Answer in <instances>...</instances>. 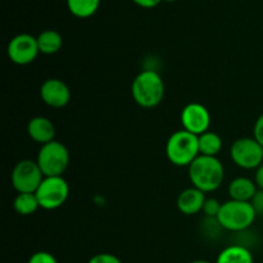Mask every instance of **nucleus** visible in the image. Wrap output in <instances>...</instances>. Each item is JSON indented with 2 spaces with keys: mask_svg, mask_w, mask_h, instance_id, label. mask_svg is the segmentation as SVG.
Returning a JSON list of instances; mask_svg holds the SVG:
<instances>
[{
  "mask_svg": "<svg viewBox=\"0 0 263 263\" xmlns=\"http://www.w3.org/2000/svg\"><path fill=\"white\" fill-rule=\"evenodd\" d=\"M189 179L194 187L212 193L222 185L225 168L217 157L199 156L189 166Z\"/></svg>",
  "mask_w": 263,
  "mask_h": 263,
  "instance_id": "obj_1",
  "label": "nucleus"
},
{
  "mask_svg": "<svg viewBox=\"0 0 263 263\" xmlns=\"http://www.w3.org/2000/svg\"><path fill=\"white\" fill-rule=\"evenodd\" d=\"M164 81L154 69H144L134 79L131 94L136 104L143 108H154L164 98Z\"/></svg>",
  "mask_w": 263,
  "mask_h": 263,
  "instance_id": "obj_2",
  "label": "nucleus"
},
{
  "mask_svg": "<svg viewBox=\"0 0 263 263\" xmlns=\"http://www.w3.org/2000/svg\"><path fill=\"white\" fill-rule=\"evenodd\" d=\"M167 159L177 167H189L199 154L198 136L186 130L172 134L166 143Z\"/></svg>",
  "mask_w": 263,
  "mask_h": 263,
  "instance_id": "obj_3",
  "label": "nucleus"
},
{
  "mask_svg": "<svg viewBox=\"0 0 263 263\" xmlns=\"http://www.w3.org/2000/svg\"><path fill=\"white\" fill-rule=\"evenodd\" d=\"M256 218L257 213L251 202H239V200L230 199L222 203V207L216 220L225 230L240 233V231L248 230L253 225Z\"/></svg>",
  "mask_w": 263,
  "mask_h": 263,
  "instance_id": "obj_4",
  "label": "nucleus"
},
{
  "mask_svg": "<svg viewBox=\"0 0 263 263\" xmlns=\"http://www.w3.org/2000/svg\"><path fill=\"white\" fill-rule=\"evenodd\" d=\"M69 159L71 157L67 146L61 141L53 140L41 145L36 162L45 177L62 176L68 168Z\"/></svg>",
  "mask_w": 263,
  "mask_h": 263,
  "instance_id": "obj_5",
  "label": "nucleus"
},
{
  "mask_svg": "<svg viewBox=\"0 0 263 263\" xmlns=\"http://www.w3.org/2000/svg\"><path fill=\"white\" fill-rule=\"evenodd\" d=\"M35 194L40 203V208L53 211L62 207L67 202L69 195V185L63 179V176L44 177Z\"/></svg>",
  "mask_w": 263,
  "mask_h": 263,
  "instance_id": "obj_6",
  "label": "nucleus"
},
{
  "mask_svg": "<svg viewBox=\"0 0 263 263\" xmlns=\"http://www.w3.org/2000/svg\"><path fill=\"white\" fill-rule=\"evenodd\" d=\"M43 171L37 162L32 159H22L12 171V185L18 194L21 193H36L44 180Z\"/></svg>",
  "mask_w": 263,
  "mask_h": 263,
  "instance_id": "obj_7",
  "label": "nucleus"
},
{
  "mask_svg": "<svg viewBox=\"0 0 263 263\" xmlns=\"http://www.w3.org/2000/svg\"><path fill=\"white\" fill-rule=\"evenodd\" d=\"M230 157L244 170H257L263 163V146L254 138H240L233 143Z\"/></svg>",
  "mask_w": 263,
  "mask_h": 263,
  "instance_id": "obj_8",
  "label": "nucleus"
},
{
  "mask_svg": "<svg viewBox=\"0 0 263 263\" xmlns=\"http://www.w3.org/2000/svg\"><path fill=\"white\" fill-rule=\"evenodd\" d=\"M8 57L10 61L18 66H27L32 63L39 55L37 39L30 33H20L15 35L8 44Z\"/></svg>",
  "mask_w": 263,
  "mask_h": 263,
  "instance_id": "obj_9",
  "label": "nucleus"
},
{
  "mask_svg": "<svg viewBox=\"0 0 263 263\" xmlns=\"http://www.w3.org/2000/svg\"><path fill=\"white\" fill-rule=\"evenodd\" d=\"M182 128L194 135L199 136L202 134L210 131L211 126V115L210 110L200 103H189L181 110Z\"/></svg>",
  "mask_w": 263,
  "mask_h": 263,
  "instance_id": "obj_10",
  "label": "nucleus"
},
{
  "mask_svg": "<svg viewBox=\"0 0 263 263\" xmlns=\"http://www.w3.org/2000/svg\"><path fill=\"white\" fill-rule=\"evenodd\" d=\"M40 97L51 108H63L71 102L68 85L59 79H48L40 87Z\"/></svg>",
  "mask_w": 263,
  "mask_h": 263,
  "instance_id": "obj_11",
  "label": "nucleus"
},
{
  "mask_svg": "<svg viewBox=\"0 0 263 263\" xmlns=\"http://www.w3.org/2000/svg\"><path fill=\"white\" fill-rule=\"evenodd\" d=\"M205 193L197 187H187L182 190L177 197V208L182 215L193 216L202 212L205 202Z\"/></svg>",
  "mask_w": 263,
  "mask_h": 263,
  "instance_id": "obj_12",
  "label": "nucleus"
},
{
  "mask_svg": "<svg viewBox=\"0 0 263 263\" xmlns=\"http://www.w3.org/2000/svg\"><path fill=\"white\" fill-rule=\"evenodd\" d=\"M27 134L35 143L44 145L55 138V127L53 122L46 117H33L28 121L27 125Z\"/></svg>",
  "mask_w": 263,
  "mask_h": 263,
  "instance_id": "obj_13",
  "label": "nucleus"
},
{
  "mask_svg": "<svg viewBox=\"0 0 263 263\" xmlns=\"http://www.w3.org/2000/svg\"><path fill=\"white\" fill-rule=\"evenodd\" d=\"M258 192L254 180L248 177H236L229 184V195L233 200L251 202L256 193Z\"/></svg>",
  "mask_w": 263,
  "mask_h": 263,
  "instance_id": "obj_14",
  "label": "nucleus"
},
{
  "mask_svg": "<svg viewBox=\"0 0 263 263\" xmlns=\"http://www.w3.org/2000/svg\"><path fill=\"white\" fill-rule=\"evenodd\" d=\"M37 45L40 53L51 55V54L58 53L63 46V37L58 31L45 30L37 36Z\"/></svg>",
  "mask_w": 263,
  "mask_h": 263,
  "instance_id": "obj_15",
  "label": "nucleus"
},
{
  "mask_svg": "<svg viewBox=\"0 0 263 263\" xmlns=\"http://www.w3.org/2000/svg\"><path fill=\"white\" fill-rule=\"evenodd\" d=\"M216 263H253V256L247 247H226L217 257Z\"/></svg>",
  "mask_w": 263,
  "mask_h": 263,
  "instance_id": "obj_16",
  "label": "nucleus"
},
{
  "mask_svg": "<svg viewBox=\"0 0 263 263\" xmlns=\"http://www.w3.org/2000/svg\"><path fill=\"white\" fill-rule=\"evenodd\" d=\"M69 13L77 18H90L98 12L102 0H66Z\"/></svg>",
  "mask_w": 263,
  "mask_h": 263,
  "instance_id": "obj_17",
  "label": "nucleus"
},
{
  "mask_svg": "<svg viewBox=\"0 0 263 263\" xmlns=\"http://www.w3.org/2000/svg\"><path fill=\"white\" fill-rule=\"evenodd\" d=\"M198 141H199L200 156L217 157V154L222 149V139L220 138V135L212 133V131H207V133L198 136Z\"/></svg>",
  "mask_w": 263,
  "mask_h": 263,
  "instance_id": "obj_18",
  "label": "nucleus"
},
{
  "mask_svg": "<svg viewBox=\"0 0 263 263\" xmlns=\"http://www.w3.org/2000/svg\"><path fill=\"white\" fill-rule=\"evenodd\" d=\"M13 207L18 215L30 216L40 208V203L35 193H21L15 197Z\"/></svg>",
  "mask_w": 263,
  "mask_h": 263,
  "instance_id": "obj_19",
  "label": "nucleus"
},
{
  "mask_svg": "<svg viewBox=\"0 0 263 263\" xmlns=\"http://www.w3.org/2000/svg\"><path fill=\"white\" fill-rule=\"evenodd\" d=\"M221 207H222V203L218 202L215 198H207L203 205L202 212L204 213L207 218H217L218 213H220Z\"/></svg>",
  "mask_w": 263,
  "mask_h": 263,
  "instance_id": "obj_20",
  "label": "nucleus"
},
{
  "mask_svg": "<svg viewBox=\"0 0 263 263\" xmlns=\"http://www.w3.org/2000/svg\"><path fill=\"white\" fill-rule=\"evenodd\" d=\"M28 263H58L55 257L48 252H36L28 259Z\"/></svg>",
  "mask_w": 263,
  "mask_h": 263,
  "instance_id": "obj_21",
  "label": "nucleus"
},
{
  "mask_svg": "<svg viewBox=\"0 0 263 263\" xmlns=\"http://www.w3.org/2000/svg\"><path fill=\"white\" fill-rule=\"evenodd\" d=\"M87 263H122L118 257H116L115 254L110 253H99L95 254L94 257L90 258V261Z\"/></svg>",
  "mask_w": 263,
  "mask_h": 263,
  "instance_id": "obj_22",
  "label": "nucleus"
},
{
  "mask_svg": "<svg viewBox=\"0 0 263 263\" xmlns=\"http://www.w3.org/2000/svg\"><path fill=\"white\" fill-rule=\"evenodd\" d=\"M253 138L263 146V113L257 118L253 127Z\"/></svg>",
  "mask_w": 263,
  "mask_h": 263,
  "instance_id": "obj_23",
  "label": "nucleus"
},
{
  "mask_svg": "<svg viewBox=\"0 0 263 263\" xmlns=\"http://www.w3.org/2000/svg\"><path fill=\"white\" fill-rule=\"evenodd\" d=\"M251 203L253 205L254 211H256L257 216H263V190L258 189V192L256 193Z\"/></svg>",
  "mask_w": 263,
  "mask_h": 263,
  "instance_id": "obj_24",
  "label": "nucleus"
},
{
  "mask_svg": "<svg viewBox=\"0 0 263 263\" xmlns=\"http://www.w3.org/2000/svg\"><path fill=\"white\" fill-rule=\"evenodd\" d=\"M138 7L144 8V9H152V8H156L162 0H133Z\"/></svg>",
  "mask_w": 263,
  "mask_h": 263,
  "instance_id": "obj_25",
  "label": "nucleus"
},
{
  "mask_svg": "<svg viewBox=\"0 0 263 263\" xmlns=\"http://www.w3.org/2000/svg\"><path fill=\"white\" fill-rule=\"evenodd\" d=\"M254 182L259 190H263V163L256 170L254 174Z\"/></svg>",
  "mask_w": 263,
  "mask_h": 263,
  "instance_id": "obj_26",
  "label": "nucleus"
},
{
  "mask_svg": "<svg viewBox=\"0 0 263 263\" xmlns=\"http://www.w3.org/2000/svg\"><path fill=\"white\" fill-rule=\"evenodd\" d=\"M192 263H211V262L204 261V259H198V261H194V262H192Z\"/></svg>",
  "mask_w": 263,
  "mask_h": 263,
  "instance_id": "obj_27",
  "label": "nucleus"
},
{
  "mask_svg": "<svg viewBox=\"0 0 263 263\" xmlns=\"http://www.w3.org/2000/svg\"><path fill=\"white\" fill-rule=\"evenodd\" d=\"M162 2H167V3H172V2H176V0H162Z\"/></svg>",
  "mask_w": 263,
  "mask_h": 263,
  "instance_id": "obj_28",
  "label": "nucleus"
}]
</instances>
